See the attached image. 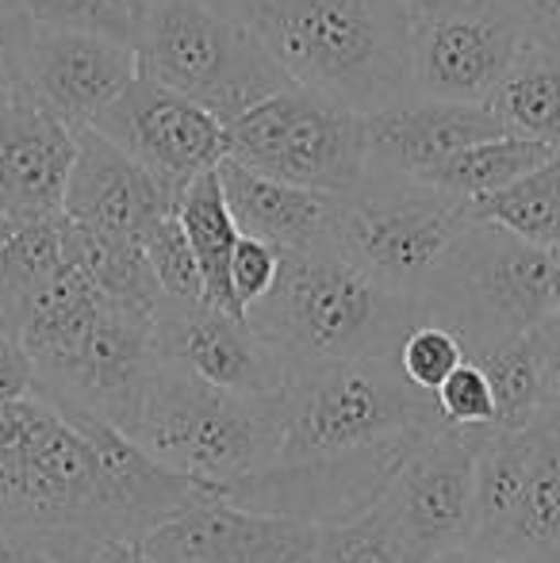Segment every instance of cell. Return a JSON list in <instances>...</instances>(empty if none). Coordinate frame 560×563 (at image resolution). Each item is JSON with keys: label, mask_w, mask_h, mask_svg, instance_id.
<instances>
[{"label": "cell", "mask_w": 560, "mask_h": 563, "mask_svg": "<svg viewBox=\"0 0 560 563\" xmlns=\"http://www.w3.org/2000/svg\"><path fill=\"white\" fill-rule=\"evenodd\" d=\"M430 563H518V560L495 556V552L472 549V544H457V549H446V552H438V556H433Z\"/></svg>", "instance_id": "40"}, {"label": "cell", "mask_w": 560, "mask_h": 563, "mask_svg": "<svg viewBox=\"0 0 560 563\" xmlns=\"http://www.w3.org/2000/svg\"><path fill=\"white\" fill-rule=\"evenodd\" d=\"M62 216H66V211H62ZM66 257L74 261L105 296L120 299V303H131L150 314H157V307L165 303L162 284H157L139 238L100 234V230H85L66 219Z\"/></svg>", "instance_id": "23"}, {"label": "cell", "mask_w": 560, "mask_h": 563, "mask_svg": "<svg viewBox=\"0 0 560 563\" xmlns=\"http://www.w3.org/2000/svg\"><path fill=\"white\" fill-rule=\"evenodd\" d=\"M472 223V200L426 180L369 173L365 185L345 196L334 250L388 291L422 303Z\"/></svg>", "instance_id": "7"}, {"label": "cell", "mask_w": 560, "mask_h": 563, "mask_svg": "<svg viewBox=\"0 0 560 563\" xmlns=\"http://www.w3.org/2000/svg\"><path fill=\"white\" fill-rule=\"evenodd\" d=\"M396 361L415 387L433 395L446 384V376L457 364L469 361V353H464V341L457 330H449L446 322H438V319H422L407 330L404 341H399Z\"/></svg>", "instance_id": "31"}, {"label": "cell", "mask_w": 560, "mask_h": 563, "mask_svg": "<svg viewBox=\"0 0 560 563\" xmlns=\"http://www.w3.org/2000/svg\"><path fill=\"white\" fill-rule=\"evenodd\" d=\"M135 54L142 77L196 100L223 126L292 89L262 38L211 0H146Z\"/></svg>", "instance_id": "6"}, {"label": "cell", "mask_w": 560, "mask_h": 563, "mask_svg": "<svg viewBox=\"0 0 560 563\" xmlns=\"http://www.w3.org/2000/svg\"><path fill=\"white\" fill-rule=\"evenodd\" d=\"M534 334L541 349V407L560 410V314H546Z\"/></svg>", "instance_id": "36"}, {"label": "cell", "mask_w": 560, "mask_h": 563, "mask_svg": "<svg viewBox=\"0 0 560 563\" xmlns=\"http://www.w3.org/2000/svg\"><path fill=\"white\" fill-rule=\"evenodd\" d=\"M319 529L208 495L150 526L131 549L154 563H292L319 541Z\"/></svg>", "instance_id": "13"}, {"label": "cell", "mask_w": 560, "mask_h": 563, "mask_svg": "<svg viewBox=\"0 0 560 563\" xmlns=\"http://www.w3.org/2000/svg\"><path fill=\"white\" fill-rule=\"evenodd\" d=\"M277 273H281V250L262 238H250L242 234L239 245L231 253V288H234V299L239 307H254L265 291L277 284Z\"/></svg>", "instance_id": "33"}, {"label": "cell", "mask_w": 560, "mask_h": 563, "mask_svg": "<svg viewBox=\"0 0 560 563\" xmlns=\"http://www.w3.org/2000/svg\"><path fill=\"white\" fill-rule=\"evenodd\" d=\"M219 180H223L227 208H231L242 234L262 238V242L277 245V250H322V245H334L345 196L265 177V173L246 169V165L231 162V157L219 162Z\"/></svg>", "instance_id": "19"}, {"label": "cell", "mask_w": 560, "mask_h": 563, "mask_svg": "<svg viewBox=\"0 0 560 563\" xmlns=\"http://www.w3.org/2000/svg\"><path fill=\"white\" fill-rule=\"evenodd\" d=\"M433 399H438V410L449 426H464V430H495L499 426L492 384L476 361L457 364L446 376V384L433 391Z\"/></svg>", "instance_id": "32"}, {"label": "cell", "mask_w": 560, "mask_h": 563, "mask_svg": "<svg viewBox=\"0 0 560 563\" xmlns=\"http://www.w3.org/2000/svg\"><path fill=\"white\" fill-rule=\"evenodd\" d=\"M81 126L66 123L28 89L0 108V216L35 223L62 216Z\"/></svg>", "instance_id": "16"}, {"label": "cell", "mask_w": 560, "mask_h": 563, "mask_svg": "<svg viewBox=\"0 0 560 563\" xmlns=\"http://www.w3.org/2000/svg\"><path fill=\"white\" fill-rule=\"evenodd\" d=\"M495 134H503V126L487 104L411 97L404 104L365 115L369 173L426 180L464 146L495 139Z\"/></svg>", "instance_id": "18"}, {"label": "cell", "mask_w": 560, "mask_h": 563, "mask_svg": "<svg viewBox=\"0 0 560 563\" xmlns=\"http://www.w3.org/2000/svg\"><path fill=\"white\" fill-rule=\"evenodd\" d=\"M0 563H54L46 552L31 549L28 541H20V537L12 533H0Z\"/></svg>", "instance_id": "39"}, {"label": "cell", "mask_w": 560, "mask_h": 563, "mask_svg": "<svg viewBox=\"0 0 560 563\" xmlns=\"http://www.w3.org/2000/svg\"><path fill=\"white\" fill-rule=\"evenodd\" d=\"M8 227H12V223H8V219H4V216H0V238H4V234H8Z\"/></svg>", "instance_id": "44"}, {"label": "cell", "mask_w": 560, "mask_h": 563, "mask_svg": "<svg viewBox=\"0 0 560 563\" xmlns=\"http://www.w3.org/2000/svg\"><path fill=\"white\" fill-rule=\"evenodd\" d=\"M227 157L288 185L353 196L369 180L365 115L292 85L227 123Z\"/></svg>", "instance_id": "9"}, {"label": "cell", "mask_w": 560, "mask_h": 563, "mask_svg": "<svg viewBox=\"0 0 560 563\" xmlns=\"http://www.w3.org/2000/svg\"><path fill=\"white\" fill-rule=\"evenodd\" d=\"M177 219H180V227H185L196 261H200L204 303L219 307V311H231V314H246L231 288V253H234V245H239L242 230L234 223L231 208H227L219 169L200 173V177L180 192Z\"/></svg>", "instance_id": "21"}, {"label": "cell", "mask_w": 560, "mask_h": 563, "mask_svg": "<svg viewBox=\"0 0 560 563\" xmlns=\"http://www.w3.org/2000/svg\"><path fill=\"white\" fill-rule=\"evenodd\" d=\"M549 314H560V250H553V284H549Z\"/></svg>", "instance_id": "42"}, {"label": "cell", "mask_w": 560, "mask_h": 563, "mask_svg": "<svg viewBox=\"0 0 560 563\" xmlns=\"http://www.w3.org/2000/svg\"><path fill=\"white\" fill-rule=\"evenodd\" d=\"M23 89V85L20 81H15V77L12 74H8V69L4 66H0V108H4L8 104V100H12L15 97V92H20Z\"/></svg>", "instance_id": "43"}, {"label": "cell", "mask_w": 560, "mask_h": 563, "mask_svg": "<svg viewBox=\"0 0 560 563\" xmlns=\"http://www.w3.org/2000/svg\"><path fill=\"white\" fill-rule=\"evenodd\" d=\"M20 4L35 23L92 31L128 46L139 43L142 15H146V0H20Z\"/></svg>", "instance_id": "29"}, {"label": "cell", "mask_w": 560, "mask_h": 563, "mask_svg": "<svg viewBox=\"0 0 560 563\" xmlns=\"http://www.w3.org/2000/svg\"><path fill=\"white\" fill-rule=\"evenodd\" d=\"M35 395V364L28 349L0 327V399H23Z\"/></svg>", "instance_id": "34"}, {"label": "cell", "mask_w": 560, "mask_h": 563, "mask_svg": "<svg viewBox=\"0 0 560 563\" xmlns=\"http://www.w3.org/2000/svg\"><path fill=\"white\" fill-rule=\"evenodd\" d=\"M105 560H108V563H154V560L142 556V552L131 549V544H123V541L105 544Z\"/></svg>", "instance_id": "41"}, {"label": "cell", "mask_w": 560, "mask_h": 563, "mask_svg": "<svg viewBox=\"0 0 560 563\" xmlns=\"http://www.w3.org/2000/svg\"><path fill=\"white\" fill-rule=\"evenodd\" d=\"M66 261V216L8 227L0 238V314Z\"/></svg>", "instance_id": "27"}, {"label": "cell", "mask_w": 560, "mask_h": 563, "mask_svg": "<svg viewBox=\"0 0 560 563\" xmlns=\"http://www.w3.org/2000/svg\"><path fill=\"white\" fill-rule=\"evenodd\" d=\"M484 438L487 430H464L449 422L433 426L399 460L388 487L381 490L384 510L430 560L469 541L476 456Z\"/></svg>", "instance_id": "12"}, {"label": "cell", "mask_w": 560, "mask_h": 563, "mask_svg": "<svg viewBox=\"0 0 560 563\" xmlns=\"http://www.w3.org/2000/svg\"><path fill=\"white\" fill-rule=\"evenodd\" d=\"M69 223L116 238H146L162 216L177 211V200L157 185V177L139 165L128 150L105 139L92 126L77 134V162L62 203Z\"/></svg>", "instance_id": "17"}, {"label": "cell", "mask_w": 560, "mask_h": 563, "mask_svg": "<svg viewBox=\"0 0 560 563\" xmlns=\"http://www.w3.org/2000/svg\"><path fill=\"white\" fill-rule=\"evenodd\" d=\"M246 23L292 85L353 112L419 97L411 20L399 0H211Z\"/></svg>", "instance_id": "2"}, {"label": "cell", "mask_w": 560, "mask_h": 563, "mask_svg": "<svg viewBox=\"0 0 560 563\" xmlns=\"http://www.w3.org/2000/svg\"><path fill=\"white\" fill-rule=\"evenodd\" d=\"M530 43L507 0H469L438 20L411 23L415 92L457 104H487Z\"/></svg>", "instance_id": "11"}, {"label": "cell", "mask_w": 560, "mask_h": 563, "mask_svg": "<svg viewBox=\"0 0 560 563\" xmlns=\"http://www.w3.org/2000/svg\"><path fill=\"white\" fill-rule=\"evenodd\" d=\"M139 77L135 46L92 31L31 20L23 46V89L74 126H89Z\"/></svg>", "instance_id": "14"}, {"label": "cell", "mask_w": 560, "mask_h": 563, "mask_svg": "<svg viewBox=\"0 0 560 563\" xmlns=\"http://www.w3.org/2000/svg\"><path fill=\"white\" fill-rule=\"evenodd\" d=\"M472 211L541 250H560V150L507 188L472 200Z\"/></svg>", "instance_id": "25"}, {"label": "cell", "mask_w": 560, "mask_h": 563, "mask_svg": "<svg viewBox=\"0 0 560 563\" xmlns=\"http://www.w3.org/2000/svg\"><path fill=\"white\" fill-rule=\"evenodd\" d=\"M277 460H327L381 445H411L441 426L438 399L404 376L396 353L292 368L281 391Z\"/></svg>", "instance_id": "5"}, {"label": "cell", "mask_w": 560, "mask_h": 563, "mask_svg": "<svg viewBox=\"0 0 560 563\" xmlns=\"http://www.w3.org/2000/svg\"><path fill=\"white\" fill-rule=\"evenodd\" d=\"M487 108L503 131L560 150V51L526 43L507 77L487 97Z\"/></svg>", "instance_id": "22"}, {"label": "cell", "mask_w": 560, "mask_h": 563, "mask_svg": "<svg viewBox=\"0 0 560 563\" xmlns=\"http://www.w3.org/2000/svg\"><path fill=\"white\" fill-rule=\"evenodd\" d=\"M523 438V498L492 552L518 563H560V410L534 415Z\"/></svg>", "instance_id": "20"}, {"label": "cell", "mask_w": 560, "mask_h": 563, "mask_svg": "<svg viewBox=\"0 0 560 563\" xmlns=\"http://www.w3.org/2000/svg\"><path fill=\"white\" fill-rule=\"evenodd\" d=\"M469 361H476L492 384L499 426H526L546 410L541 407V349L534 330L495 341Z\"/></svg>", "instance_id": "26"}, {"label": "cell", "mask_w": 560, "mask_h": 563, "mask_svg": "<svg viewBox=\"0 0 560 563\" xmlns=\"http://www.w3.org/2000/svg\"><path fill=\"white\" fill-rule=\"evenodd\" d=\"M31 15L20 0H0V66L23 85V46H28Z\"/></svg>", "instance_id": "35"}, {"label": "cell", "mask_w": 560, "mask_h": 563, "mask_svg": "<svg viewBox=\"0 0 560 563\" xmlns=\"http://www.w3.org/2000/svg\"><path fill=\"white\" fill-rule=\"evenodd\" d=\"M553 250L476 219L457 242L433 291L422 299L426 319L446 322L464 341V353L534 330L546 319Z\"/></svg>", "instance_id": "8"}, {"label": "cell", "mask_w": 560, "mask_h": 563, "mask_svg": "<svg viewBox=\"0 0 560 563\" xmlns=\"http://www.w3.org/2000/svg\"><path fill=\"white\" fill-rule=\"evenodd\" d=\"M507 8L518 15L530 43L560 51V0H507Z\"/></svg>", "instance_id": "37"}, {"label": "cell", "mask_w": 560, "mask_h": 563, "mask_svg": "<svg viewBox=\"0 0 560 563\" xmlns=\"http://www.w3.org/2000/svg\"><path fill=\"white\" fill-rule=\"evenodd\" d=\"M142 250L150 257L157 284H162V296L173 303H200L204 299V276H200V261H196L188 234L180 227L177 211L162 216L142 238Z\"/></svg>", "instance_id": "30"}, {"label": "cell", "mask_w": 560, "mask_h": 563, "mask_svg": "<svg viewBox=\"0 0 560 563\" xmlns=\"http://www.w3.org/2000/svg\"><path fill=\"white\" fill-rule=\"evenodd\" d=\"M411 23H426V20H438V15H449L457 8H464L469 0H399Z\"/></svg>", "instance_id": "38"}, {"label": "cell", "mask_w": 560, "mask_h": 563, "mask_svg": "<svg viewBox=\"0 0 560 563\" xmlns=\"http://www.w3.org/2000/svg\"><path fill=\"white\" fill-rule=\"evenodd\" d=\"M246 319L292 372L345 356L396 353L426 311L361 273L334 245H322L281 250L277 284L246 307Z\"/></svg>", "instance_id": "3"}, {"label": "cell", "mask_w": 560, "mask_h": 563, "mask_svg": "<svg viewBox=\"0 0 560 563\" xmlns=\"http://www.w3.org/2000/svg\"><path fill=\"white\" fill-rule=\"evenodd\" d=\"M89 126L146 165L173 200L227 157V126L208 108L142 74Z\"/></svg>", "instance_id": "10"}, {"label": "cell", "mask_w": 560, "mask_h": 563, "mask_svg": "<svg viewBox=\"0 0 560 563\" xmlns=\"http://www.w3.org/2000/svg\"><path fill=\"white\" fill-rule=\"evenodd\" d=\"M157 341L165 356L180 361L208 384L239 395H277L288 379V364L254 330L246 314L219 311L211 303H173L157 307Z\"/></svg>", "instance_id": "15"}, {"label": "cell", "mask_w": 560, "mask_h": 563, "mask_svg": "<svg viewBox=\"0 0 560 563\" xmlns=\"http://www.w3.org/2000/svg\"><path fill=\"white\" fill-rule=\"evenodd\" d=\"M553 154L557 150L546 146V142L503 131V134H495V139L464 146L461 154H453L446 165H438V169L426 177V185L461 196V200H480V196L499 192L510 180L526 177V173L538 169V165Z\"/></svg>", "instance_id": "24"}, {"label": "cell", "mask_w": 560, "mask_h": 563, "mask_svg": "<svg viewBox=\"0 0 560 563\" xmlns=\"http://www.w3.org/2000/svg\"><path fill=\"white\" fill-rule=\"evenodd\" d=\"M123 433L165 467L223 495L231 483L277 464L284 441L281 391H223L165 356L142 387Z\"/></svg>", "instance_id": "4"}, {"label": "cell", "mask_w": 560, "mask_h": 563, "mask_svg": "<svg viewBox=\"0 0 560 563\" xmlns=\"http://www.w3.org/2000/svg\"><path fill=\"white\" fill-rule=\"evenodd\" d=\"M322 544L334 563H430V556L384 510L381 498L353 518L322 526Z\"/></svg>", "instance_id": "28"}, {"label": "cell", "mask_w": 560, "mask_h": 563, "mask_svg": "<svg viewBox=\"0 0 560 563\" xmlns=\"http://www.w3.org/2000/svg\"><path fill=\"white\" fill-rule=\"evenodd\" d=\"M0 533L54 563L89 560L142 533L89 438L39 395L0 399Z\"/></svg>", "instance_id": "1"}]
</instances>
